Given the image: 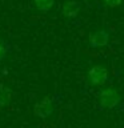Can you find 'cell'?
Segmentation results:
<instances>
[{"label": "cell", "instance_id": "8992f818", "mask_svg": "<svg viewBox=\"0 0 124 128\" xmlns=\"http://www.w3.org/2000/svg\"><path fill=\"white\" fill-rule=\"evenodd\" d=\"M14 92L10 87L0 84V107H8L12 103Z\"/></svg>", "mask_w": 124, "mask_h": 128}, {"label": "cell", "instance_id": "9c48e42d", "mask_svg": "<svg viewBox=\"0 0 124 128\" xmlns=\"http://www.w3.org/2000/svg\"><path fill=\"white\" fill-rule=\"evenodd\" d=\"M103 2L107 7H110V8H118V7L122 6L123 0H103Z\"/></svg>", "mask_w": 124, "mask_h": 128}, {"label": "cell", "instance_id": "ba28073f", "mask_svg": "<svg viewBox=\"0 0 124 128\" xmlns=\"http://www.w3.org/2000/svg\"><path fill=\"white\" fill-rule=\"evenodd\" d=\"M10 51H11L10 43H8L7 40H4V39H0V62H3V60L7 59Z\"/></svg>", "mask_w": 124, "mask_h": 128}, {"label": "cell", "instance_id": "277c9868", "mask_svg": "<svg viewBox=\"0 0 124 128\" xmlns=\"http://www.w3.org/2000/svg\"><path fill=\"white\" fill-rule=\"evenodd\" d=\"M110 40H111V31L108 28H102V30H98L90 35L88 46L94 50H99V48L107 47Z\"/></svg>", "mask_w": 124, "mask_h": 128}, {"label": "cell", "instance_id": "7a4b0ae2", "mask_svg": "<svg viewBox=\"0 0 124 128\" xmlns=\"http://www.w3.org/2000/svg\"><path fill=\"white\" fill-rule=\"evenodd\" d=\"M110 79V72L104 66H94L87 72V80L94 87L106 86Z\"/></svg>", "mask_w": 124, "mask_h": 128}, {"label": "cell", "instance_id": "52a82bcc", "mask_svg": "<svg viewBox=\"0 0 124 128\" xmlns=\"http://www.w3.org/2000/svg\"><path fill=\"white\" fill-rule=\"evenodd\" d=\"M56 0H34L36 10L40 12H48L54 8Z\"/></svg>", "mask_w": 124, "mask_h": 128}, {"label": "cell", "instance_id": "6da1fadb", "mask_svg": "<svg viewBox=\"0 0 124 128\" xmlns=\"http://www.w3.org/2000/svg\"><path fill=\"white\" fill-rule=\"evenodd\" d=\"M122 103V95L115 87H106L99 92V104L103 110H114Z\"/></svg>", "mask_w": 124, "mask_h": 128}, {"label": "cell", "instance_id": "3957f363", "mask_svg": "<svg viewBox=\"0 0 124 128\" xmlns=\"http://www.w3.org/2000/svg\"><path fill=\"white\" fill-rule=\"evenodd\" d=\"M55 99L51 96H46L40 102H38L34 107V114L40 119H48L54 115L55 112Z\"/></svg>", "mask_w": 124, "mask_h": 128}, {"label": "cell", "instance_id": "5b68a950", "mask_svg": "<svg viewBox=\"0 0 124 128\" xmlns=\"http://www.w3.org/2000/svg\"><path fill=\"white\" fill-rule=\"evenodd\" d=\"M82 11V4L78 0H67L62 6V15L66 19H76Z\"/></svg>", "mask_w": 124, "mask_h": 128}, {"label": "cell", "instance_id": "30bf717a", "mask_svg": "<svg viewBox=\"0 0 124 128\" xmlns=\"http://www.w3.org/2000/svg\"><path fill=\"white\" fill-rule=\"evenodd\" d=\"M84 2H94V0H84Z\"/></svg>", "mask_w": 124, "mask_h": 128}]
</instances>
